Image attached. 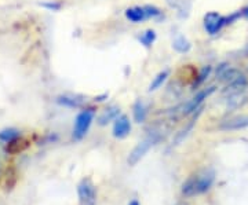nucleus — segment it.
I'll return each instance as SVG.
<instances>
[{"label": "nucleus", "mask_w": 248, "mask_h": 205, "mask_svg": "<svg viewBox=\"0 0 248 205\" xmlns=\"http://www.w3.org/2000/svg\"><path fill=\"white\" fill-rule=\"evenodd\" d=\"M161 138H163V130H161V128H157V127H153L152 131L149 132V135H148L143 141H141V142L138 143L133 150H131L128 159H127L128 165H131V167L137 165V164L145 157V154L149 152L152 147L159 142Z\"/></svg>", "instance_id": "obj_2"}, {"label": "nucleus", "mask_w": 248, "mask_h": 205, "mask_svg": "<svg viewBox=\"0 0 248 205\" xmlns=\"http://www.w3.org/2000/svg\"><path fill=\"white\" fill-rule=\"evenodd\" d=\"M248 127V116H237L229 118L226 121H223L219 128L225 130V131H236V130H241V128H246Z\"/></svg>", "instance_id": "obj_10"}, {"label": "nucleus", "mask_w": 248, "mask_h": 205, "mask_svg": "<svg viewBox=\"0 0 248 205\" xmlns=\"http://www.w3.org/2000/svg\"><path fill=\"white\" fill-rule=\"evenodd\" d=\"M29 145L31 143H29L28 139L18 136L17 139H14V141L7 143L6 152L10 153V154H18V153H22L24 150H27L28 147H29Z\"/></svg>", "instance_id": "obj_13"}, {"label": "nucleus", "mask_w": 248, "mask_h": 205, "mask_svg": "<svg viewBox=\"0 0 248 205\" xmlns=\"http://www.w3.org/2000/svg\"><path fill=\"white\" fill-rule=\"evenodd\" d=\"M119 113H120V107L119 106H109L104 109L101 112V115L98 116V124L107 125L112 120H116L119 117Z\"/></svg>", "instance_id": "obj_12"}, {"label": "nucleus", "mask_w": 248, "mask_h": 205, "mask_svg": "<svg viewBox=\"0 0 248 205\" xmlns=\"http://www.w3.org/2000/svg\"><path fill=\"white\" fill-rule=\"evenodd\" d=\"M145 7V11H146V15H148V19L149 18H160L163 15V11L156 7V6H152V4H146L143 6Z\"/></svg>", "instance_id": "obj_24"}, {"label": "nucleus", "mask_w": 248, "mask_h": 205, "mask_svg": "<svg viewBox=\"0 0 248 205\" xmlns=\"http://www.w3.org/2000/svg\"><path fill=\"white\" fill-rule=\"evenodd\" d=\"M16 180H17V175H16L14 168H7L4 176H3V186H4V189H7V190L13 189V186L16 185Z\"/></svg>", "instance_id": "obj_22"}, {"label": "nucleus", "mask_w": 248, "mask_h": 205, "mask_svg": "<svg viewBox=\"0 0 248 205\" xmlns=\"http://www.w3.org/2000/svg\"><path fill=\"white\" fill-rule=\"evenodd\" d=\"M241 13H243V17L247 18V19H248V6H247V7H246V9L241 10Z\"/></svg>", "instance_id": "obj_26"}, {"label": "nucleus", "mask_w": 248, "mask_h": 205, "mask_svg": "<svg viewBox=\"0 0 248 205\" xmlns=\"http://www.w3.org/2000/svg\"><path fill=\"white\" fill-rule=\"evenodd\" d=\"M200 113H202V107H200V109L197 110V113H196L195 117L192 118V121H190L189 124L186 125L185 128H184V130H182L181 132H178L177 136H175V139H174V142H172V146H177V145H179V143L182 142V141L185 139L186 136L189 135V132H190V131L193 130V127H195V124H196V120H197V117H199V115H200Z\"/></svg>", "instance_id": "obj_16"}, {"label": "nucleus", "mask_w": 248, "mask_h": 205, "mask_svg": "<svg viewBox=\"0 0 248 205\" xmlns=\"http://www.w3.org/2000/svg\"><path fill=\"white\" fill-rule=\"evenodd\" d=\"M248 86V80L246 76H239L237 79H234L233 81H231L223 91L222 94L226 95V97H233V95H239V94H244V91L247 88Z\"/></svg>", "instance_id": "obj_7"}, {"label": "nucleus", "mask_w": 248, "mask_h": 205, "mask_svg": "<svg viewBox=\"0 0 248 205\" xmlns=\"http://www.w3.org/2000/svg\"><path fill=\"white\" fill-rule=\"evenodd\" d=\"M219 76V80L225 81V83H231L234 79H237L239 76H241V72L237 71V69H233V68H228V69H225V71L222 72L221 74H218Z\"/></svg>", "instance_id": "obj_21"}, {"label": "nucleus", "mask_w": 248, "mask_h": 205, "mask_svg": "<svg viewBox=\"0 0 248 205\" xmlns=\"http://www.w3.org/2000/svg\"><path fill=\"white\" fill-rule=\"evenodd\" d=\"M170 76V69H164V71H161L160 73H157L156 76H155V79L152 80L151 86H149V92H153V91H156V89H159L164 83H166V80L169 79Z\"/></svg>", "instance_id": "obj_17"}, {"label": "nucleus", "mask_w": 248, "mask_h": 205, "mask_svg": "<svg viewBox=\"0 0 248 205\" xmlns=\"http://www.w3.org/2000/svg\"><path fill=\"white\" fill-rule=\"evenodd\" d=\"M125 18L133 22V24H141L143 21L148 19V15H146V11H145V7H141V6H134V7H128L124 13Z\"/></svg>", "instance_id": "obj_9"}, {"label": "nucleus", "mask_w": 248, "mask_h": 205, "mask_svg": "<svg viewBox=\"0 0 248 205\" xmlns=\"http://www.w3.org/2000/svg\"><path fill=\"white\" fill-rule=\"evenodd\" d=\"M133 115L135 123H138V124H141V123H143L146 120V117H148V106L145 105L143 101H141V99L135 101L133 107Z\"/></svg>", "instance_id": "obj_14"}, {"label": "nucleus", "mask_w": 248, "mask_h": 205, "mask_svg": "<svg viewBox=\"0 0 248 205\" xmlns=\"http://www.w3.org/2000/svg\"><path fill=\"white\" fill-rule=\"evenodd\" d=\"M40 6L50 10V11H60L62 7V3H60V1H45V3H40Z\"/></svg>", "instance_id": "obj_25"}, {"label": "nucleus", "mask_w": 248, "mask_h": 205, "mask_svg": "<svg viewBox=\"0 0 248 205\" xmlns=\"http://www.w3.org/2000/svg\"><path fill=\"white\" fill-rule=\"evenodd\" d=\"M215 172L211 168L199 171L186 179V182L182 185V194L185 197H193L205 193L213 186Z\"/></svg>", "instance_id": "obj_1"}, {"label": "nucleus", "mask_w": 248, "mask_h": 205, "mask_svg": "<svg viewBox=\"0 0 248 205\" xmlns=\"http://www.w3.org/2000/svg\"><path fill=\"white\" fill-rule=\"evenodd\" d=\"M156 39H157V35H156V32H155L153 29H148V30L142 32L141 35L138 36L140 43H141L143 47H146V48H151L152 45H153V43L156 42Z\"/></svg>", "instance_id": "obj_18"}, {"label": "nucleus", "mask_w": 248, "mask_h": 205, "mask_svg": "<svg viewBox=\"0 0 248 205\" xmlns=\"http://www.w3.org/2000/svg\"><path fill=\"white\" fill-rule=\"evenodd\" d=\"M79 205H97V189L91 178H83L78 186Z\"/></svg>", "instance_id": "obj_4"}, {"label": "nucleus", "mask_w": 248, "mask_h": 205, "mask_svg": "<svg viewBox=\"0 0 248 205\" xmlns=\"http://www.w3.org/2000/svg\"><path fill=\"white\" fill-rule=\"evenodd\" d=\"M130 132H131L130 118L125 115L117 117L115 120V124H113V136L117 139H124L130 135Z\"/></svg>", "instance_id": "obj_8"}, {"label": "nucleus", "mask_w": 248, "mask_h": 205, "mask_svg": "<svg viewBox=\"0 0 248 205\" xmlns=\"http://www.w3.org/2000/svg\"><path fill=\"white\" fill-rule=\"evenodd\" d=\"M211 72H213V66H210V65H207V66L202 68L200 71L197 72V76H196V79L193 80V83H192V87H193V88H197V87H200V86L203 84L204 81H205L207 79H208V77H210Z\"/></svg>", "instance_id": "obj_19"}, {"label": "nucleus", "mask_w": 248, "mask_h": 205, "mask_svg": "<svg viewBox=\"0 0 248 205\" xmlns=\"http://www.w3.org/2000/svg\"><path fill=\"white\" fill-rule=\"evenodd\" d=\"M172 48L175 51H178V53L185 54L192 48V44H190V42L186 39L185 36H178L177 39L172 42Z\"/></svg>", "instance_id": "obj_20"}, {"label": "nucleus", "mask_w": 248, "mask_h": 205, "mask_svg": "<svg viewBox=\"0 0 248 205\" xmlns=\"http://www.w3.org/2000/svg\"><path fill=\"white\" fill-rule=\"evenodd\" d=\"M171 9L178 10V13L185 17L190 11V0H166Z\"/></svg>", "instance_id": "obj_15"}, {"label": "nucleus", "mask_w": 248, "mask_h": 205, "mask_svg": "<svg viewBox=\"0 0 248 205\" xmlns=\"http://www.w3.org/2000/svg\"><path fill=\"white\" fill-rule=\"evenodd\" d=\"M215 91H217V87H214V86L213 87H208V88H204L202 89V91H199L189 102H186L182 113H184V115H190V113L197 112V110L200 109V106H202V103H203L204 101L208 98L210 95H213Z\"/></svg>", "instance_id": "obj_6"}, {"label": "nucleus", "mask_w": 248, "mask_h": 205, "mask_svg": "<svg viewBox=\"0 0 248 205\" xmlns=\"http://www.w3.org/2000/svg\"><path fill=\"white\" fill-rule=\"evenodd\" d=\"M18 136H19L18 130H16V128H7V130H3L0 132V141L9 143L11 141H14V139H17Z\"/></svg>", "instance_id": "obj_23"}, {"label": "nucleus", "mask_w": 248, "mask_h": 205, "mask_svg": "<svg viewBox=\"0 0 248 205\" xmlns=\"http://www.w3.org/2000/svg\"><path fill=\"white\" fill-rule=\"evenodd\" d=\"M55 102L61 106L71 107V109H78L84 105V99H81L78 95H60L57 97Z\"/></svg>", "instance_id": "obj_11"}, {"label": "nucleus", "mask_w": 248, "mask_h": 205, "mask_svg": "<svg viewBox=\"0 0 248 205\" xmlns=\"http://www.w3.org/2000/svg\"><path fill=\"white\" fill-rule=\"evenodd\" d=\"M128 205H140V203H138L137 200H133V201H131V203H130Z\"/></svg>", "instance_id": "obj_27"}, {"label": "nucleus", "mask_w": 248, "mask_h": 205, "mask_svg": "<svg viewBox=\"0 0 248 205\" xmlns=\"http://www.w3.org/2000/svg\"><path fill=\"white\" fill-rule=\"evenodd\" d=\"M94 116H95V110L93 107L84 109L78 115L76 120H75V125H73V139L75 141H81L86 136L90 127L93 124Z\"/></svg>", "instance_id": "obj_3"}, {"label": "nucleus", "mask_w": 248, "mask_h": 205, "mask_svg": "<svg viewBox=\"0 0 248 205\" xmlns=\"http://www.w3.org/2000/svg\"><path fill=\"white\" fill-rule=\"evenodd\" d=\"M204 29L207 30L208 35H217L222 28L226 27V17H223L221 14L210 11L204 15Z\"/></svg>", "instance_id": "obj_5"}]
</instances>
